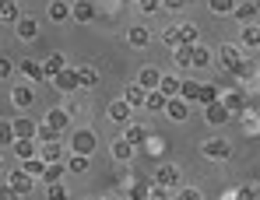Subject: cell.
Masks as SVG:
<instances>
[{
    "label": "cell",
    "mask_w": 260,
    "mask_h": 200,
    "mask_svg": "<svg viewBox=\"0 0 260 200\" xmlns=\"http://www.w3.org/2000/svg\"><path fill=\"white\" fill-rule=\"evenodd\" d=\"M221 63H225V71H229V74H236V71L246 63V56H243V46H236V42L221 46Z\"/></svg>",
    "instance_id": "1"
},
{
    "label": "cell",
    "mask_w": 260,
    "mask_h": 200,
    "mask_svg": "<svg viewBox=\"0 0 260 200\" xmlns=\"http://www.w3.org/2000/svg\"><path fill=\"white\" fill-rule=\"evenodd\" d=\"M95 144H99V141H95L91 130H74V137H71V151H74V155H88V158H91Z\"/></svg>",
    "instance_id": "2"
},
{
    "label": "cell",
    "mask_w": 260,
    "mask_h": 200,
    "mask_svg": "<svg viewBox=\"0 0 260 200\" xmlns=\"http://www.w3.org/2000/svg\"><path fill=\"white\" fill-rule=\"evenodd\" d=\"M204 158H215V161L232 158V144H229L225 137H211V141H204Z\"/></svg>",
    "instance_id": "3"
},
{
    "label": "cell",
    "mask_w": 260,
    "mask_h": 200,
    "mask_svg": "<svg viewBox=\"0 0 260 200\" xmlns=\"http://www.w3.org/2000/svg\"><path fill=\"white\" fill-rule=\"evenodd\" d=\"M7 186H14V190L25 197V193L36 190V176H28L25 169H14V172H7Z\"/></svg>",
    "instance_id": "4"
},
{
    "label": "cell",
    "mask_w": 260,
    "mask_h": 200,
    "mask_svg": "<svg viewBox=\"0 0 260 200\" xmlns=\"http://www.w3.org/2000/svg\"><path fill=\"white\" fill-rule=\"evenodd\" d=\"M204 120L211 123V126H221V123L232 120V113H229L225 102H211V106H204Z\"/></svg>",
    "instance_id": "5"
},
{
    "label": "cell",
    "mask_w": 260,
    "mask_h": 200,
    "mask_svg": "<svg viewBox=\"0 0 260 200\" xmlns=\"http://www.w3.org/2000/svg\"><path fill=\"white\" fill-rule=\"evenodd\" d=\"M53 84H56L60 91H78V88H81V78H78V71L63 67L60 74H53Z\"/></svg>",
    "instance_id": "6"
},
{
    "label": "cell",
    "mask_w": 260,
    "mask_h": 200,
    "mask_svg": "<svg viewBox=\"0 0 260 200\" xmlns=\"http://www.w3.org/2000/svg\"><path fill=\"white\" fill-rule=\"evenodd\" d=\"M162 78H166V74H162L158 67H144V71H141V78H137V84H141L144 91H158Z\"/></svg>",
    "instance_id": "7"
},
{
    "label": "cell",
    "mask_w": 260,
    "mask_h": 200,
    "mask_svg": "<svg viewBox=\"0 0 260 200\" xmlns=\"http://www.w3.org/2000/svg\"><path fill=\"white\" fill-rule=\"evenodd\" d=\"M155 183H158V186H166V190H169V186H179V169H176V165H158Z\"/></svg>",
    "instance_id": "8"
},
{
    "label": "cell",
    "mask_w": 260,
    "mask_h": 200,
    "mask_svg": "<svg viewBox=\"0 0 260 200\" xmlns=\"http://www.w3.org/2000/svg\"><path fill=\"white\" fill-rule=\"evenodd\" d=\"M221 102L229 106V113H232V116L246 113V95H243V91H229V95H221Z\"/></svg>",
    "instance_id": "9"
},
{
    "label": "cell",
    "mask_w": 260,
    "mask_h": 200,
    "mask_svg": "<svg viewBox=\"0 0 260 200\" xmlns=\"http://www.w3.org/2000/svg\"><path fill=\"white\" fill-rule=\"evenodd\" d=\"M232 14H236V21H243V25H257V18H260L257 4H239Z\"/></svg>",
    "instance_id": "10"
},
{
    "label": "cell",
    "mask_w": 260,
    "mask_h": 200,
    "mask_svg": "<svg viewBox=\"0 0 260 200\" xmlns=\"http://www.w3.org/2000/svg\"><path fill=\"white\" fill-rule=\"evenodd\" d=\"M18 39H21V42L39 39V25H36V18H21V21H18Z\"/></svg>",
    "instance_id": "11"
},
{
    "label": "cell",
    "mask_w": 260,
    "mask_h": 200,
    "mask_svg": "<svg viewBox=\"0 0 260 200\" xmlns=\"http://www.w3.org/2000/svg\"><path fill=\"white\" fill-rule=\"evenodd\" d=\"M18 71H21L25 78H32V81L49 78V74H46V67H43V63H36V60H21V63H18Z\"/></svg>",
    "instance_id": "12"
},
{
    "label": "cell",
    "mask_w": 260,
    "mask_h": 200,
    "mask_svg": "<svg viewBox=\"0 0 260 200\" xmlns=\"http://www.w3.org/2000/svg\"><path fill=\"white\" fill-rule=\"evenodd\" d=\"M39 155L46 161H63V141H46L43 148H39Z\"/></svg>",
    "instance_id": "13"
},
{
    "label": "cell",
    "mask_w": 260,
    "mask_h": 200,
    "mask_svg": "<svg viewBox=\"0 0 260 200\" xmlns=\"http://www.w3.org/2000/svg\"><path fill=\"white\" fill-rule=\"evenodd\" d=\"M127 42L134 46V49H144V46L151 42V32H148V28H141V25H134V28L127 32Z\"/></svg>",
    "instance_id": "14"
},
{
    "label": "cell",
    "mask_w": 260,
    "mask_h": 200,
    "mask_svg": "<svg viewBox=\"0 0 260 200\" xmlns=\"http://www.w3.org/2000/svg\"><path fill=\"white\" fill-rule=\"evenodd\" d=\"M46 165H49V161H46L43 155H36V158H25V161H21V169H25L28 176H36V179H43V176H46Z\"/></svg>",
    "instance_id": "15"
},
{
    "label": "cell",
    "mask_w": 260,
    "mask_h": 200,
    "mask_svg": "<svg viewBox=\"0 0 260 200\" xmlns=\"http://www.w3.org/2000/svg\"><path fill=\"white\" fill-rule=\"evenodd\" d=\"M130 109H134V106H130L127 98H116V102H109V120L123 123V120L130 116Z\"/></svg>",
    "instance_id": "16"
},
{
    "label": "cell",
    "mask_w": 260,
    "mask_h": 200,
    "mask_svg": "<svg viewBox=\"0 0 260 200\" xmlns=\"http://www.w3.org/2000/svg\"><path fill=\"white\" fill-rule=\"evenodd\" d=\"M11 123H14V141H18V137H25V141H32V137L39 134V126H36L32 120H11Z\"/></svg>",
    "instance_id": "17"
},
{
    "label": "cell",
    "mask_w": 260,
    "mask_h": 200,
    "mask_svg": "<svg viewBox=\"0 0 260 200\" xmlns=\"http://www.w3.org/2000/svg\"><path fill=\"white\" fill-rule=\"evenodd\" d=\"M49 18H53V21H60V25H63V21H67V18H74V7H67V4H63V0H53V4H49Z\"/></svg>",
    "instance_id": "18"
},
{
    "label": "cell",
    "mask_w": 260,
    "mask_h": 200,
    "mask_svg": "<svg viewBox=\"0 0 260 200\" xmlns=\"http://www.w3.org/2000/svg\"><path fill=\"white\" fill-rule=\"evenodd\" d=\"M166 113H169V120H176V123H183L186 116H190V106L183 102V98H173L169 106H166Z\"/></svg>",
    "instance_id": "19"
},
{
    "label": "cell",
    "mask_w": 260,
    "mask_h": 200,
    "mask_svg": "<svg viewBox=\"0 0 260 200\" xmlns=\"http://www.w3.org/2000/svg\"><path fill=\"white\" fill-rule=\"evenodd\" d=\"M158 91H166L169 98H179V95H183V81L173 78V74H166V78H162V84H158Z\"/></svg>",
    "instance_id": "20"
},
{
    "label": "cell",
    "mask_w": 260,
    "mask_h": 200,
    "mask_svg": "<svg viewBox=\"0 0 260 200\" xmlns=\"http://www.w3.org/2000/svg\"><path fill=\"white\" fill-rule=\"evenodd\" d=\"M123 98H127L130 106H148V91H144L141 84H127V91H123Z\"/></svg>",
    "instance_id": "21"
},
{
    "label": "cell",
    "mask_w": 260,
    "mask_h": 200,
    "mask_svg": "<svg viewBox=\"0 0 260 200\" xmlns=\"http://www.w3.org/2000/svg\"><path fill=\"white\" fill-rule=\"evenodd\" d=\"M46 123H49L53 130H67V123H71V113H67V109H49Z\"/></svg>",
    "instance_id": "22"
},
{
    "label": "cell",
    "mask_w": 260,
    "mask_h": 200,
    "mask_svg": "<svg viewBox=\"0 0 260 200\" xmlns=\"http://www.w3.org/2000/svg\"><path fill=\"white\" fill-rule=\"evenodd\" d=\"M11 98H14V106H21V109L36 102V95H32V88H25V84H18V88L11 91Z\"/></svg>",
    "instance_id": "23"
},
{
    "label": "cell",
    "mask_w": 260,
    "mask_h": 200,
    "mask_svg": "<svg viewBox=\"0 0 260 200\" xmlns=\"http://www.w3.org/2000/svg\"><path fill=\"white\" fill-rule=\"evenodd\" d=\"M173 98L166 95V91H148V109H155V113H166V106H169Z\"/></svg>",
    "instance_id": "24"
},
{
    "label": "cell",
    "mask_w": 260,
    "mask_h": 200,
    "mask_svg": "<svg viewBox=\"0 0 260 200\" xmlns=\"http://www.w3.org/2000/svg\"><path fill=\"white\" fill-rule=\"evenodd\" d=\"M11 148H14V155H18L21 161H25V158H36V144H32V141H25V137H18Z\"/></svg>",
    "instance_id": "25"
},
{
    "label": "cell",
    "mask_w": 260,
    "mask_h": 200,
    "mask_svg": "<svg viewBox=\"0 0 260 200\" xmlns=\"http://www.w3.org/2000/svg\"><path fill=\"white\" fill-rule=\"evenodd\" d=\"M63 165H67V161H49V165H46V186H53V183H60V179H63Z\"/></svg>",
    "instance_id": "26"
},
{
    "label": "cell",
    "mask_w": 260,
    "mask_h": 200,
    "mask_svg": "<svg viewBox=\"0 0 260 200\" xmlns=\"http://www.w3.org/2000/svg\"><path fill=\"white\" fill-rule=\"evenodd\" d=\"M130 155H134V144H130L127 137L123 141H113V158L116 161H130Z\"/></svg>",
    "instance_id": "27"
},
{
    "label": "cell",
    "mask_w": 260,
    "mask_h": 200,
    "mask_svg": "<svg viewBox=\"0 0 260 200\" xmlns=\"http://www.w3.org/2000/svg\"><path fill=\"white\" fill-rule=\"evenodd\" d=\"M127 141L134 144V148H141V144L148 141V126H141V123H134V126H127Z\"/></svg>",
    "instance_id": "28"
},
{
    "label": "cell",
    "mask_w": 260,
    "mask_h": 200,
    "mask_svg": "<svg viewBox=\"0 0 260 200\" xmlns=\"http://www.w3.org/2000/svg\"><path fill=\"white\" fill-rule=\"evenodd\" d=\"M21 18H25V14L18 11V4H14V0H7V4L0 7V21H14V25H18Z\"/></svg>",
    "instance_id": "29"
},
{
    "label": "cell",
    "mask_w": 260,
    "mask_h": 200,
    "mask_svg": "<svg viewBox=\"0 0 260 200\" xmlns=\"http://www.w3.org/2000/svg\"><path fill=\"white\" fill-rule=\"evenodd\" d=\"M67 169L74 172V176H81V172H88V155H67Z\"/></svg>",
    "instance_id": "30"
},
{
    "label": "cell",
    "mask_w": 260,
    "mask_h": 200,
    "mask_svg": "<svg viewBox=\"0 0 260 200\" xmlns=\"http://www.w3.org/2000/svg\"><path fill=\"white\" fill-rule=\"evenodd\" d=\"M91 18H95V7L88 0H78L74 4V21H91Z\"/></svg>",
    "instance_id": "31"
},
{
    "label": "cell",
    "mask_w": 260,
    "mask_h": 200,
    "mask_svg": "<svg viewBox=\"0 0 260 200\" xmlns=\"http://www.w3.org/2000/svg\"><path fill=\"white\" fill-rule=\"evenodd\" d=\"M78 78H81L85 88H91V84H99V71H95L91 63H85V67H78Z\"/></svg>",
    "instance_id": "32"
},
{
    "label": "cell",
    "mask_w": 260,
    "mask_h": 200,
    "mask_svg": "<svg viewBox=\"0 0 260 200\" xmlns=\"http://www.w3.org/2000/svg\"><path fill=\"white\" fill-rule=\"evenodd\" d=\"M46 74H49V78H53V74H60V71H63V67H67V63H63V56H60V53H53V56H46Z\"/></svg>",
    "instance_id": "33"
},
{
    "label": "cell",
    "mask_w": 260,
    "mask_h": 200,
    "mask_svg": "<svg viewBox=\"0 0 260 200\" xmlns=\"http://www.w3.org/2000/svg\"><path fill=\"white\" fill-rule=\"evenodd\" d=\"M211 102H221L215 84H201V106H211Z\"/></svg>",
    "instance_id": "34"
},
{
    "label": "cell",
    "mask_w": 260,
    "mask_h": 200,
    "mask_svg": "<svg viewBox=\"0 0 260 200\" xmlns=\"http://www.w3.org/2000/svg\"><path fill=\"white\" fill-rule=\"evenodd\" d=\"M166 46H173V49L186 46V36H183V28H166Z\"/></svg>",
    "instance_id": "35"
},
{
    "label": "cell",
    "mask_w": 260,
    "mask_h": 200,
    "mask_svg": "<svg viewBox=\"0 0 260 200\" xmlns=\"http://www.w3.org/2000/svg\"><path fill=\"white\" fill-rule=\"evenodd\" d=\"M179 98H186V102H201V84L183 81V95H179Z\"/></svg>",
    "instance_id": "36"
},
{
    "label": "cell",
    "mask_w": 260,
    "mask_h": 200,
    "mask_svg": "<svg viewBox=\"0 0 260 200\" xmlns=\"http://www.w3.org/2000/svg\"><path fill=\"white\" fill-rule=\"evenodd\" d=\"M173 53H176V63H179V67H190V63H193V46H179Z\"/></svg>",
    "instance_id": "37"
},
{
    "label": "cell",
    "mask_w": 260,
    "mask_h": 200,
    "mask_svg": "<svg viewBox=\"0 0 260 200\" xmlns=\"http://www.w3.org/2000/svg\"><path fill=\"white\" fill-rule=\"evenodd\" d=\"M243 46H260V25H246L243 28Z\"/></svg>",
    "instance_id": "38"
},
{
    "label": "cell",
    "mask_w": 260,
    "mask_h": 200,
    "mask_svg": "<svg viewBox=\"0 0 260 200\" xmlns=\"http://www.w3.org/2000/svg\"><path fill=\"white\" fill-rule=\"evenodd\" d=\"M208 4H211L215 14H232L236 11V0H208Z\"/></svg>",
    "instance_id": "39"
},
{
    "label": "cell",
    "mask_w": 260,
    "mask_h": 200,
    "mask_svg": "<svg viewBox=\"0 0 260 200\" xmlns=\"http://www.w3.org/2000/svg\"><path fill=\"white\" fill-rule=\"evenodd\" d=\"M0 144H14V123L0 120Z\"/></svg>",
    "instance_id": "40"
},
{
    "label": "cell",
    "mask_w": 260,
    "mask_h": 200,
    "mask_svg": "<svg viewBox=\"0 0 260 200\" xmlns=\"http://www.w3.org/2000/svg\"><path fill=\"white\" fill-rule=\"evenodd\" d=\"M148 193H151L148 183H134V186H130V200H148Z\"/></svg>",
    "instance_id": "41"
},
{
    "label": "cell",
    "mask_w": 260,
    "mask_h": 200,
    "mask_svg": "<svg viewBox=\"0 0 260 200\" xmlns=\"http://www.w3.org/2000/svg\"><path fill=\"white\" fill-rule=\"evenodd\" d=\"M46 200H67V186H63V183H53V186L46 190Z\"/></svg>",
    "instance_id": "42"
},
{
    "label": "cell",
    "mask_w": 260,
    "mask_h": 200,
    "mask_svg": "<svg viewBox=\"0 0 260 200\" xmlns=\"http://www.w3.org/2000/svg\"><path fill=\"white\" fill-rule=\"evenodd\" d=\"M193 63H197V67H208V63H211V53H208L204 46H193Z\"/></svg>",
    "instance_id": "43"
},
{
    "label": "cell",
    "mask_w": 260,
    "mask_h": 200,
    "mask_svg": "<svg viewBox=\"0 0 260 200\" xmlns=\"http://www.w3.org/2000/svg\"><path fill=\"white\" fill-rule=\"evenodd\" d=\"M11 74H14V60L11 56H0V81H7Z\"/></svg>",
    "instance_id": "44"
},
{
    "label": "cell",
    "mask_w": 260,
    "mask_h": 200,
    "mask_svg": "<svg viewBox=\"0 0 260 200\" xmlns=\"http://www.w3.org/2000/svg\"><path fill=\"white\" fill-rule=\"evenodd\" d=\"M236 197L239 200H257V186H236Z\"/></svg>",
    "instance_id": "45"
},
{
    "label": "cell",
    "mask_w": 260,
    "mask_h": 200,
    "mask_svg": "<svg viewBox=\"0 0 260 200\" xmlns=\"http://www.w3.org/2000/svg\"><path fill=\"white\" fill-rule=\"evenodd\" d=\"M39 134H43V141H60V130H53L49 123H43V126H39Z\"/></svg>",
    "instance_id": "46"
},
{
    "label": "cell",
    "mask_w": 260,
    "mask_h": 200,
    "mask_svg": "<svg viewBox=\"0 0 260 200\" xmlns=\"http://www.w3.org/2000/svg\"><path fill=\"white\" fill-rule=\"evenodd\" d=\"M176 200H201V193L190 190V186H183V190H176Z\"/></svg>",
    "instance_id": "47"
},
{
    "label": "cell",
    "mask_w": 260,
    "mask_h": 200,
    "mask_svg": "<svg viewBox=\"0 0 260 200\" xmlns=\"http://www.w3.org/2000/svg\"><path fill=\"white\" fill-rule=\"evenodd\" d=\"M236 74H239V78H253V74H257V67H253V63H250V60H246V63H243V67H239V71H236Z\"/></svg>",
    "instance_id": "48"
},
{
    "label": "cell",
    "mask_w": 260,
    "mask_h": 200,
    "mask_svg": "<svg viewBox=\"0 0 260 200\" xmlns=\"http://www.w3.org/2000/svg\"><path fill=\"white\" fill-rule=\"evenodd\" d=\"M183 36H186V46H197V39H201L193 25H186V28H183Z\"/></svg>",
    "instance_id": "49"
},
{
    "label": "cell",
    "mask_w": 260,
    "mask_h": 200,
    "mask_svg": "<svg viewBox=\"0 0 260 200\" xmlns=\"http://www.w3.org/2000/svg\"><path fill=\"white\" fill-rule=\"evenodd\" d=\"M21 193L14 190V186H0V200H18Z\"/></svg>",
    "instance_id": "50"
},
{
    "label": "cell",
    "mask_w": 260,
    "mask_h": 200,
    "mask_svg": "<svg viewBox=\"0 0 260 200\" xmlns=\"http://www.w3.org/2000/svg\"><path fill=\"white\" fill-rule=\"evenodd\" d=\"M148 200H169V197H166V186H158V183H155V186H151V193H148Z\"/></svg>",
    "instance_id": "51"
},
{
    "label": "cell",
    "mask_w": 260,
    "mask_h": 200,
    "mask_svg": "<svg viewBox=\"0 0 260 200\" xmlns=\"http://www.w3.org/2000/svg\"><path fill=\"white\" fill-rule=\"evenodd\" d=\"M137 4H141V11H148V14H151V11H155L162 0H137Z\"/></svg>",
    "instance_id": "52"
},
{
    "label": "cell",
    "mask_w": 260,
    "mask_h": 200,
    "mask_svg": "<svg viewBox=\"0 0 260 200\" xmlns=\"http://www.w3.org/2000/svg\"><path fill=\"white\" fill-rule=\"evenodd\" d=\"M162 4H166L169 11H179V7H186V0H162Z\"/></svg>",
    "instance_id": "53"
},
{
    "label": "cell",
    "mask_w": 260,
    "mask_h": 200,
    "mask_svg": "<svg viewBox=\"0 0 260 200\" xmlns=\"http://www.w3.org/2000/svg\"><path fill=\"white\" fill-rule=\"evenodd\" d=\"M221 200H239V197H236V193H225V197H221Z\"/></svg>",
    "instance_id": "54"
},
{
    "label": "cell",
    "mask_w": 260,
    "mask_h": 200,
    "mask_svg": "<svg viewBox=\"0 0 260 200\" xmlns=\"http://www.w3.org/2000/svg\"><path fill=\"white\" fill-rule=\"evenodd\" d=\"M253 4H257V11H260V0H253Z\"/></svg>",
    "instance_id": "55"
},
{
    "label": "cell",
    "mask_w": 260,
    "mask_h": 200,
    "mask_svg": "<svg viewBox=\"0 0 260 200\" xmlns=\"http://www.w3.org/2000/svg\"><path fill=\"white\" fill-rule=\"evenodd\" d=\"M0 172H4V161H0Z\"/></svg>",
    "instance_id": "56"
},
{
    "label": "cell",
    "mask_w": 260,
    "mask_h": 200,
    "mask_svg": "<svg viewBox=\"0 0 260 200\" xmlns=\"http://www.w3.org/2000/svg\"><path fill=\"white\" fill-rule=\"evenodd\" d=\"M4 4H7V0H0V7H4Z\"/></svg>",
    "instance_id": "57"
}]
</instances>
